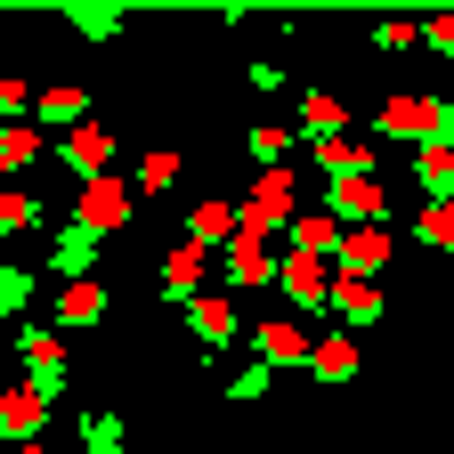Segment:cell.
I'll list each match as a JSON object with an SVG mask.
<instances>
[{
	"label": "cell",
	"instance_id": "484cf974",
	"mask_svg": "<svg viewBox=\"0 0 454 454\" xmlns=\"http://www.w3.org/2000/svg\"><path fill=\"white\" fill-rule=\"evenodd\" d=\"M414 236H422L430 252H454V203H422V219H414Z\"/></svg>",
	"mask_w": 454,
	"mask_h": 454
},
{
	"label": "cell",
	"instance_id": "6da1fadb",
	"mask_svg": "<svg viewBox=\"0 0 454 454\" xmlns=\"http://www.w3.org/2000/svg\"><path fill=\"white\" fill-rule=\"evenodd\" d=\"M301 187H293V170H260V179H252V195H244V236H276V227H293L301 219V203H293Z\"/></svg>",
	"mask_w": 454,
	"mask_h": 454
},
{
	"label": "cell",
	"instance_id": "f1b7e54d",
	"mask_svg": "<svg viewBox=\"0 0 454 454\" xmlns=\"http://www.w3.org/2000/svg\"><path fill=\"white\" fill-rule=\"evenodd\" d=\"M170 179H179V154L162 146V154H146V162H138V179H130V187H138V195H162Z\"/></svg>",
	"mask_w": 454,
	"mask_h": 454
},
{
	"label": "cell",
	"instance_id": "4dcf8cb0",
	"mask_svg": "<svg viewBox=\"0 0 454 454\" xmlns=\"http://www.w3.org/2000/svg\"><path fill=\"white\" fill-rule=\"evenodd\" d=\"M66 17H74V33H90V41L122 33V17H114V9H66Z\"/></svg>",
	"mask_w": 454,
	"mask_h": 454
},
{
	"label": "cell",
	"instance_id": "f546056e",
	"mask_svg": "<svg viewBox=\"0 0 454 454\" xmlns=\"http://www.w3.org/2000/svg\"><path fill=\"white\" fill-rule=\"evenodd\" d=\"M0 227H9V236H33V227H41V203L17 187V195H0Z\"/></svg>",
	"mask_w": 454,
	"mask_h": 454
},
{
	"label": "cell",
	"instance_id": "836d02e7",
	"mask_svg": "<svg viewBox=\"0 0 454 454\" xmlns=\"http://www.w3.org/2000/svg\"><path fill=\"white\" fill-rule=\"evenodd\" d=\"M422 41H430V49H446V57H454V17H438V25H422Z\"/></svg>",
	"mask_w": 454,
	"mask_h": 454
},
{
	"label": "cell",
	"instance_id": "277c9868",
	"mask_svg": "<svg viewBox=\"0 0 454 454\" xmlns=\"http://www.w3.org/2000/svg\"><path fill=\"white\" fill-rule=\"evenodd\" d=\"M373 130L422 154V146L438 138V98H414V90H406V98H381V114H373Z\"/></svg>",
	"mask_w": 454,
	"mask_h": 454
},
{
	"label": "cell",
	"instance_id": "44dd1931",
	"mask_svg": "<svg viewBox=\"0 0 454 454\" xmlns=\"http://www.w3.org/2000/svg\"><path fill=\"white\" fill-rule=\"evenodd\" d=\"M414 187H422V203H454V146H422L414 154Z\"/></svg>",
	"mask_w": 454,
	"mask_h": 454
},
{
	"label": "cell",
	"instance_id": "2e32d148",
	"mask_svg": "<svg viewBox=\"0 0 454 454\" xmlns=\"http://www.w3.org/2000/svg\"><path fill=\"white\" fill-rule=\"evenodd\" d=\"M41 414H49V397H41L33 381L0 397V430H9V446H41V438H33V430H41Z\"/></svg>",
	"mask_w": 454,
	"mask_h": 454
},
{
	"label": "cell",
	"instance_id": "ba28073f",
	"mask_svg": "<svg viewBox=\"0 0 454 454\" xmlns=\"http://www.w3.org/2000/svg\"><path fill=\"white\" fill-rule=\"evenodd\" d=\"M325 211L349 227H389V187L381 179H325Z\"/></svg>",
	"mask_w": 454,
	"mask_h": 454
},
{
	"label": "cell",
	"instance_id": "8fae6325",
	"mask_svg": "<svg viewBox=\"0 0 454 454\" xmlns=\"http://www.w3.org/2000/svg\"><path fill=\"white\" fill-rule=\"evenodd\" d=\"M389 260H397V236H389V227H349V236H340V276L373 284V276H389Z\"/></svg>",
	"mask_w": 454,
	"mask_h": 454
},
{
	"label": "cell",
	"instance_id": "5bb4252c",
	"mask_svg": "<svg viewBox=\"0 0 454 454\" xmlns=\"http://www.w3.org/2000/svg\"><path fill=\"white\" fill-rule=\"evenodd\" d=\"M106 317V284L90 276V284H57V309H49V325L57 333H82V325H98Z\"/></svg>",
	"mask_w": 454,
	"mask_h": 454
},
{
	"label": "cell",
	"instance_id": "30bf717a",
	"mask_svg": "<svg viewBox=\"0 0 454 454\" xmlns=\"http://www.w3.org/2000/svg\"><path fill=\"white\" fill-rule=\"evenodd\" d=\"M98 244H106V236H90L82 219H66V227L49 236V276H57V284H90V268H98Z\"/></svg>",
	"mask_w": 454,
	"mask_h": 454
},
{
	"label": "cell",
	"instance_id": "d6a6232c",
	"mask_svg": "<svg viewBox=\"0 0 454 454\" xmlns=\"http://www.w3.org/2000/svg\"><path fill=\"white\" fill-rule=\"evenodd\" d=\"M244 82H252V90H284V66H268V57H252V66H244Z\"/></svg>",
	"mask_w": 454,
	"mask_h": 454
},
{
	"label": "cell",
	"instance_id": "7a4b0ae2",
	"mask_svg": "<svg viewBox=\"0 0 454 454\" xmlns=\"http://www.w3.org/2000/svg\"><path fill=\"white\" fill-rule=\"evenodd\" d=\"M17 357H25V381L57 406V397H66V333H57V325H25L17 333Z\"/></svg>",
	"mask_w": 454,
	"mask_h": 454
},
{
	"label": "cell",
	"instance_id": "ac0fdd59",
	"mask_svg": "<svg viewBox=\"0 0 454 454\" xmlns=\"http://www.w3.org/2000/svg\"><path fill=\"white\" fill-rule=\"evenodd\" d=\"M325 325H381V284L340 276V284H333V317H325Z\"/></svg>",
	"mask_w": 454,
	"mask_h": 454
},
{
	"label": "cell",
	"instance_id": "9a60e30c",
	"mask_svg": "<svg viewBox=\"0 0 454 454\" xmlns=\"http://www.w3.org/2000/svg\"><path fill=\"white\" fill-rule=\"evenodd\" d=\"M357 365H365V357H357V340H349V333H325V340H317V357H309V373H317L325 389H349Z\"/></svg>",
	"mask_w": 454,
	"mask_h": 454
},
{
	"label": "cell",
	"instance_id": "cb8c5ba5",
	"mask_svg": "<svg viewBox=\"0 0 454 454\" xmlns=\"http://www.w3.org/2000/svg\"><path fill=\"white\" fill-rule=\"evenodd\" d=\"M41 122H17V130H0V170H33L41 162Z\"/></svg>",
	"mask_w": 454,
	"mask_h": 454
},
{
	"label": "cell",
	"instance_id": "d590c367",
	"mask_svg": "<svg viewBox=\"0 0 454 454\" xmlns=\"http://www.w3.org/2000/svg\"><path fill=\"white\" fill-rule=\"evenodd\" d=\"M17 454H49V446H17Z\"/></svg>",
	"mask_w": 454,
	"mask_h": 454
},
{
	"label": "cell",
	"instance_id": "d6986e66",
	"mask_svg": "<svg viewBox=\"0 0 454 454\" xmlns=\"http://www.w3.org/2000/svg\"><path fill=\"white\" fill-rule=\"evenodd\" d=\"M309 162L325 179H373V146L365 138H333V146H309Z\"/></svg>",
	"mask_w": 454,
	"mask_h": 454
},
{
	"label": "cell",
	"instance_id": "4316f807",
	"mask_svg": "<svg viewBox=\"0 0 454 454\" xmlns=\"http://www.w3.org/2000/svg\"><path fill=\"white\" fill-rule=\"evenodd\" d=\"M0 309H9V317H25V309H33V268H25V260L0 268Z\"/></svg>",
	"mask_w": 454,
	"mask_h": 454
},
{
	"label": "cell",
	"instance_id": "7402d4cb",
	"mask_svg": "<svg viewBox=\"0 0 454 454\" xmlns=\"http://www.w3.org/2000/svg\"><path fill=\"white\" fill-rule=\"evenodd\" d=\"M33 122H41V130H66V122L82 130V122H90V98H82L74 82H66V90H41V106H33Z\"/></svg>",
	"mask_w": 454,
	"mask_h": 454
},
{
	"label": "cell",
	"instance_id": "603a6c76",
	"mask_svg": "<svg viewBox=\"0 0 454 454\" xmlns=\"http://www.w3.org/2000/svg\"><path fill=\"white\" fill-rule=\"evenodd\" d=\"M122 438H130V422H122V414H106V406H90V414H82V454H122Z\"/></svg>",
	"mask_w": 454,
	"mask_h": 454
},
{
	"label": "cell",
	"instance_id": "3957f363",
	"mask_svg": "<svg viewBox=\"0 0 454 454\" xmlns=\"http://www.w3.org/2000/svg\"><path fill=\"white\" fill-rule=\"evenodd\" d=\"M333 268L325 260H309V252H284V276H276V293L293 301V317H333Z\"/></svg>",
	"mask_w": 454,
	"mask_h": 454
},
{
	"label": "cell",
	"instance_id": "ffe728a7",
	"mask_svg": "<svg viewBox=\"0 0 454 454\" xmlns=\"http://www.w3.org/2000/svg\"><path fill=\"white\" fill-rule=\"evenodd\" d=\"M284 236H293V252H309V260H340V219L333 211H301Z\"/></svg>",
	"mask_w": 454,
	"mask_h": 454
},
{
	"label": "cell",
	"instance_id": "4fadbf2b",
	"mask_svg": "<svg viewBox=\"0 0 454 454\" xmlns=\"http://www.w3.org/2000/svg\"><path fill=\"white\" fill-rule=\"evenodd\" d=\"M333 138H349V106L333 90H309L301 98V146H333Z\"/></svg>",
	"mask_w": 454,
	"mask_h": 454
},
{
	"label": "cell",
	"instance_id": "e0dca14e",
	"mask_svg": "<svg viewBox=\"0 0 454 454\" xmlns=\"http://www.w3.org/2000/svg\"><path fill=\"white\" fill-rule=\"evenodd\" d=\"M187 325H195V340L203 349H227V340L244 333V317H236V301H219V293H203L195 309H187Z\"/></svg>",
	"mask_w": 454,
	"mask_h": 454
},
{
	"label": "cell",
	"instance_id": "52a82bcc",
	"mask_svg": "<svg viewBox=\"0 0 454 454\" xmlns=\"http://www.w3.org/2000/svg\"><path fill=\"white\" fill-rule=\"evenodd\" d=\"M252 357L260 365H309L317 357V340H309V317H268V325H252Z\"/></svg>",
	"mask_w": 454,
	"mask_h": 454
},
{
	"label": "cell",
	"instance_id": "1f68e13d",
	"mask_svg": "<svg viewBox=\"0 0 454 454\" xmlns=\"http://www.w3.org/2000/svg\"><path fill=\"white\" fill-rule=\"evenodd\" d=\"M422 25H373V49H414Z\"/></svg>",
	"mask_w": 454,
	"mask_h": 454
},
{
	"label": "cell",
	"instance_id": "9c48e42d",
	"mask_svg": "<svg viewBox=\"0 0 454 454\" xmlns=\"http://www.w3.org/2000/svg\"><path fill=\"white\" fill-rule=\"evenodd\" d=\"M130 179H98V187H82L74 195V219L90 227V236H114V227H130Z\"/></svg>",
	"mask_w": 454,
	"mask_h": 454
},
{
	"label": "cell",
	"instance_id": "e575fe53",
	"mask_svg": "<svg viewBox=\"0 0 454 454\" xmlns=\"http://www.w3.org/2000/svg\"><path fill=\"white\" fill-rule=\"evenodd\" d=\"M430 146H454V98H438V138Z\"/></svg>",
	"mask_w": 454,
	"mask_h": 454
},
{
	"label": "cell",
	"instance_id": "5b68a950",
	"mask_svg": "<svg viewBox=\"0 0 454 454\" xmlns=\"http://www.w3.org/2000/svg\"><path fill=\"white\" fill-rule=\"evenodd\" d=\"M211 268H219L211 244H179V252H162V301H170V309H195V301H203V284H211Z\"/></svg>",
	"mask_w": 454,
	"mask_h": 454
},
{
	"label": "cell",
	"instance_id": "8992f818",
	"mask_svg": "<svg viewBox=\"0 0 454 454\" xmlns=\"http://www.w3.org/2000/svg\"><path fill=\"white\" fill-rule=\"evenodd\" d=\"M106 162H114V130H106V122H82V130L57 138V170H66V179H82V187L106 179Z\"/></svg>",
	"mask_w": 454,
	"mask_h": 454
},
{
	"label": "cell",
	"instance_id": "d4e9b609",
	"mask_svg": "<svg viewBox=\"0 0 454 454\" xmlns=\"http://www.w3.org/2000/svg\"><path fill=\"white\" fill-rule=\"evenodd\" d=\"M244 154H252V162H268V170H284V154H293V130L260 122V130H244Z\"/></svg>",
	"mask_w": 454,
	"mask_h": 454
},
{
	"label": "cell",
	"instance_id": "7c38bea8",
	"mask_svg": "<svg viewBox=\"0 0 454 454\" xmlns=\"http://www.w3.org/2000/svg\"><path fill=\"white\" fill-rule=\"evenodd\" d=\"M219 276L236 284V293H252V284H276V276H284V260H268L260 236H236V244L219 252Z\"/></svg>",
	"mask_w": 454,
	"mask_h": 454
},
{
	"label": "cell",
	"instance_id": "83f0119b",
	"mask_svg": "<svg viewBox=\"0 0 454 454\" xmlns=\"http://www.w3.org/2000/svg\"><path fill=\"white\" fill-rule=\"evenodd\" d=\"M268 389H276V365H260V357H252V365H244L236 381H227V397H236V406H260Z\"/></svg>",
	"mask_w": 454,
	"mask_h": 454
}]
</instances>
